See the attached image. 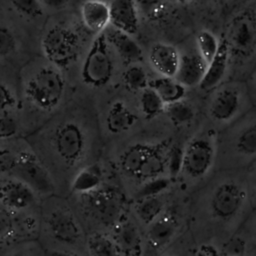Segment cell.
Segmentation results:
<instances>
[{
  "label": "cell",
  "instance_id": "52a82bcc",
  "mask_svg": "<svg viewBox=\"0 0 256 256\" xmlns=\"http://www.w3.org/2000/svg\"><path fill=\"white\" fill-rule=\"evenodd\" d=\"M42 198L25 182L0 174V207L21 216L40 212Z\"/></svg>",
  "mask_w": 256,
  "mask_h": 256
},
{
  "label": "cell",
  "instance_id": "f35d334b",
  "mask_svg": "<svg viewBox=\"0 0 256 256\" xmlns=\"http://www.w3.org/2000/svg\"><path fill=\"white\" fill-rule=\"evenodd\" d=\"M183 152L184 148L179 144L173 145L166 157V168L168 169V173L171 177L178 176L182 171L183 164Z\"/></svg>",
  "mask_w": 256,
  "mask_h": 256
},
{
  "label": "cell",
  "instance_id": "cb8c5ba5",
  "mask_svg": "<svg viewBox=\"0 0 256 256\" xmlns=\"http://www.w3.org/2000/svg\"><path fill=\"white\" fill-rule=\"evenodd\" d=\"M103 171L98 163L87 164L75 173L70 189L75 194L91 192L102 185Z\"/></svg>",
  "mask_w": 256,
  "mask_h": 256
},
{
  "label": "cell",
  "instance_id": "7bdbcfd3",
  "mask_svg": "<svg viewBox=\"0 0 256 256\" xmlns=\"http://www.w3.org/2000/svg\"><path fill=\"white\" fill-rule=\"evenodd\" d=\"M45 256H78L73 252L70 251H65V250H54V251H49L45 253Z\"/></svg>",
  "mask_w": 256,
  "mask_h": 256
},
{
  "label": "cell",
  "instance_id": "d6986e66",
  "mask_svg": "<svg viewBox=\"0 0 256 256\" xmlns=\"http://www.w3.org/2000/svg\"><path fill=\"white\" fill-rule=\"evenodd\" d=\"M179 58L180 54L177 49L166 43H155L149 51V62L160 76L174 77Z\"/></svg>",
  "mask_w": 256,
  "mask_h": 256
},
{
  "label": "cell",
  "instance_id": "277c9868",
  "mask_svg": "<svg viewBox=\"0 0 256 256\" xmlns=\"http://www.w3.org/2000/svg\"><path fill=\"white\" fill-rule=\"evenodd\" d=\"M37 240L45 253L65 250L77 246L83 241L80 223L69 205L57 194L44 198L40 207L39 230Z\"/></svg>",
  "mask_w": 256,
  "mask_h": 256
},
{
  "label": "cell",
  "instance_id": "4dcf8cb0",
  "mask_svg": "<svg viewBox=\"0 0 256 256\" xmlns=\"http://www.w3.org/2000/svg\"><path fill=\"white\" fill-rule=\"evenodd\" d=\"M0 256H45V251L37 239L14 243L2 250Z\"/></svg>",
  "mask_w": 256,
  "mask_h": 256
},
{
  "label": "cell",
  "instance_id": "603a6c76",
  "mask_svg": "<svg viewBox=\"0 0 256 256\" xmlns=\"http://www.w3.org/2000/svg\"><path fill=\"white\" fill-rule=\"evenodd\" d=\"M148 226L147 237L149 244L154 248H161L175 236L178 224L171 214H161Z\"/></svg>",
  "mask_w": 256,
  "mask_h": 256
},
{
  "label": "cell",
  "instance_id": "83f0119b",
  "mask_svg": "<svg viewBox=\"0 0 256 256\" xmlns=\"http://www.w3.org/2000/svg\"><path fill=\"white\" fill-rule=\"evenodd\" d=\"M88 250L91 256H121V252L112 237L95 233L88 238Z\"/></svg>",
  "mask_w": 256,
  "mask_h": 256
},
{
  "label": "cell",
  "instance_id": "d590c367",
  "mask_svg": "<svg viewBox=\"0 0 256 256\" xmlns=\"http://www.w3.org/2000/svg\"><path fill=\"white\" fill-rule=\"evenodd\" d=\"M24 137L18 112L10 113L0 117V142Z\"/></svg>",
  "mask_w": 256,
  "mask_h": 256
},
{
  "label": "cell",
  "instance_id": "3957f363",
  "mask_svg": "<svg viewBox=\"0 0 256 256\" xmlns=\"http://www.w3.org/2000/svg\"><path fill=\"white\" fill-rule=\"evenodd\" d=\"M0 174L25 182L42 199L56 194L50 173L25 137L0 142Z\"/></svg>",
  "mask_w": 256,
  "mask_h": 256
},
{
  "label": "cell",
  "instance_id": "4fadbf2b",
  "mask_svg": "<svg viewBox=\"0 0 256 256\" xmlns=\"http://www.w3.org/2000/svg\"><path fill=\"white\" fill-rule=\"evenodd\" d=\"M241 96L235 88H222L212 98L208 111L210 118L218 124H230L240 114Z\"/></svg>",
  "mask_w": 256,
  "mask_h": 256
},
{
  "label": "cell",
  "instance_id": "7402d4cb",
  "mask_svg": "<svg viewBox=\"0 0 256 256\" xmlns=\"http://www.w3.org/2000/svg\"><path fill=\"white\" fill-rule=\"evenodd\" d=\"M137 121V115L123 101H114L107 110L105 124L112 134H121L128 131Z\"/></svg>",
  "mask_w": 256,
  "mask_h": 256
},
{
  "label": "cell",
  "instance_id": "8992f818",
  "mask_svg": "<svg viewBox=\"0 0 256 256\" xmlns=\"http://www.w3.org/2000/svg\"><path fill=\"white\" fill-rule=\"evenodd\" d=\"M41 47L47 60L58 69H63L69 67L77 59L80 38L73 29L63 25H54L44 34Z\"/></svg>",
  "mask_w": 256,
  "mask_h": 256
},
{
  "label": "cell",
  "instance_id": "7c38bea8",
  "mask_svg": "<svg viewBox=\"0 0 256 256\" xmlns=\"http://www.w3.org/2000/svg\"><path fill=\"white\" fill-rule=\"evenodd\" d=\"M80 195L84 196L88 214L96 221L103 224H114V220L120 218L122 201L114 191L104 189L101 185L91 192Z\"/></svg>",
  "mask_w": 256,
  "mask_h": 256
},
{
  "label": "cell",
  "instance_id": "30bf717a",
  "mask_svg": "<svg viewBox=\"0 0 256 256\" xmlns=\"http://www.w3.org/2000/svg\"><path fill=\"white\" fill-rule=\"evenodd\" d=\"M40 212L16 216L0 207V250L20 241L37 239Z\"/></svg>",
  "mask_w": 256,
  "mask_h": 256
},
{
  "label": "cell",
  "instance_id": "ee69618b",
  "mask_svg": "<svg viewBox=\"0 0 256 256\" xmlns=\"http://www.w3.org/2000/svg\"><path fill=\"white\" fill-rule=\"evenodd\" d=\"M176 2H178V3H181V4H184V3H186L188 0H175Z\"/></svg>",
  "mask_w": 256,
  "mask_h": 256
},
{
  "label": "cell",
  "instance_id": "8fae6325",
  "mask_svg": "<svg viewBox=\"0 0 256 256\" xmlns=\"http://www.w3.org/2000/svg\"><path fill=\"white\" fill-rule=\"evenodd\" d=\"M246 201L247 193L237 183L222 182L212 191L209 198L210 214L215 219L229 220L244 208Z\"/></svg>",
  "mask_w": 256,
  "mask_h": 256
},
{
  "label": "cell",
  "instance_id": "836d02e7",
  "mask_svg": "<svg viewBox=\"0 0 256 256\" xmlns=\"http://www.w3.org/2000/svg\"><path fill=\"white\" fill-rule=\"evenodd\" d=\"M123 83L130 91H142L148 87V76L146 71L139 65L129 66L123 73Z\"/></svg>",
  "mask_w": 256,
  "mask_h": 256
},
{
  "label": "cell",
  "instance_id": "f1b7e54d",
  "mask_svg": "<svg viewBox=\"0 0 256 256\" xmlns=\"http://www.w3.org/2000/svg\"><path fill=\"white\" fill-rule=\"evenodd\" d=\"M142 114L147 119H153L165 110V104L159 95L149 86L141 91L139 99Z\"/></svg>",
  "mask_w": 256,
  "mask_h": 256
},
{
  "label": "cell",
  "instance_id": "6da1fadb",
  "mask_svg": "<svg viewBox=\"0 0 256 256\" xmlns=\"http://www.w3.org/2000/svg\"><path fill=\"white\" fill-rule=\"evenodd\" d=\"M25 138L50 173L56 193L69 167L82 163L92 146L86 128L69 119L50 118Z\"/></svg>",
  "mask_w": 256,
  "mask_h": 256
},
{
  "label": "cell",
  "instance_id": "ba28073f",
  "mask_svg": "<svg viewBox=\"0 0 256 256\" xmlns=\"http://www.w3.org/2000/svg\"><path fill=\"white\" fill-rule=\"evenodd\" d=\"M217 157V140L212 133L193 137L183 152L182 173L190 179H201L212 168Z\"/></svg>",
  "mask_w": 256,
  "mask_h": 256
},
{
  "label": "cell",
  "instance_id": "5b68a950",
  "mask_svg": "<svg viewBox=\"0 0 256 256\" xmlns=\"http://www.w3.org/2000/svg\"><path fill=\"white\" fill-rule=\"evenodd\" d=\"M114 73V62L104 32L96 34L84 58L80 75L83 83L92 88L107 85Z\"/></svg>",
  "mask_w": 256,
  "mask_h": 256
},
{
  "label": "cell",
  "instance_id": "9a60e30c",
  "mask_svg": "<svg viewBox=\"0 0 256 256\" xmlns=\"http://www.w3.org/2000/svg\"><path fill=\"white\" fill-rule=\"evenodd\" d=\"M109 5L110 25L134 35L139 27L138 8L135 0H112Z\"/></svg>",
  "mask_w": 256,
  "mask_h": 256
},
{
  "label": "cell",
  "instance_id": "44dd1931",
  "mask_svg": "<svg viewBox=\"0 0 256 256\" xmlns=\"http://www.w3.org/2000/svg\"><path fill=\"white\" fill-rule=\"evenodd\" d=\"M84 26L95 34L103 32L110 25L109 5L103 0H86L80 8Z\"/></svg>",
  "mask_w": 256,
  "mask_h": 256
},
{
  "label": "cell",
  "instance_id": "2e32d148",
  "mask_svg": "<svg viewBox=\"0 0 256 256\" xmlns=\"http://www.w3.org/2000/svg\"><path fill=\"white\" fill-rule=\"evenodd\" d=\"M111 237L124 256H141V234L137 226L130 219L119 220L114 225Z\"/></svg>",
  "mask_w": 256,
  "mask_h": 256
},
{
  "label": "cell",
  "instance_id": "7a4b0ae2",
  "mask_svg": "<svg viewBox=\"0 0 256 256\" xmlns=\"http://www.w3.org/2000/svg\"><path fill=\"white\" fill-rule=\"evenodd\" d=\"M65 89V79L53 65L37 68L22 81L18 90V116L24 137L52 118L63 100Z\"/></svg>",
  "mask_w": 256,
  "mask_h": 256
},
{
  "label": "cell",
  "instance_id": "ab89813d",
  "mask_svg": "<svg viewBox=\"0 0 256 256\" xmlns=\"http://www.w3.org/2000/svg\"><path fill=\"white\" fill-rule=\"evenodd\" d=\"M245 242L240 237L231 238L224 246L227 256H242L245 253Z\"/></svg>",
  "mask_w": 256,
  "mask_h": 256
},
{
  "label": "cell",
  "instance_id": "8d00e7d4",
  "mask_svg": "<svg viewBox=\"0 0 256 256\" xmlns=\"http://www.w3.org/2000/svg\"><path fill=\"white\" fill-rule=\"evenodd\" d=\"M12 8L22 17L35 20L43 16L44 7L40 0H9Z\"/></svg>",
  "mask_w": 256,
  "mask_h": 256
},
{
  "label": "cell",
  "instance_id": "ac0fdd59",
  "mask_svg": "<svg viewBox=\"0 0 256 256\" xmlns=\"http://www.w3.org/2000/svg\"><path fill=\"white\" fill-rule=\"evenodd\" d=\"M207 64L198 52H188L180 55L179 64L174 78L186 88L199 85Z\"/></svg>",
  "mask_w": 256,
  "mask_h": 256
},
{
  "label": "cell",
  "instance_id": "ffe728a7",
  "mask_svg": "<svg viewBox=\"0 0 256 256\" xmlns=\"http://www.w3.org/2000/svg\"><path fill=\"white\" fill-rule=\"evenodd\" d=\"M229 55V45L226 40H222L221 42H219V46L215 56L207 64L205 74L198 85L201 90H212L222 81L227 70Z\"/></svg>",
  "mask_w": 256,
  "mask_h": 256
},
{
  "label": "cell",
  "instance_id": "5bb4252c",
  "mask_svg": "<svg viewBox=\"0 0 256 256\" xmlns=\"http://www.w3.org/2000/svg\"><path fill=\"white\" fill-rule=\"evenodd\" d=\"M228 150L243 161L250 162L255 159L256 155V126L255 121L241 125V127L233 128L231 134H227Z\"/></svg>",
  "mask_w": 256,
  "mask_h": 256
},
{
  "label": "cell",
  "instance_id": "e0dca14e",
  "mask_svg": "<svg viewBox=\"0 0 256 256\" xmlns=\"http://www.w3.org/2000/svg\"><path fill=\"white\" fill-rule=\"evenodd\" d=\"M106 40L118 55L129 63H137L143 59V51L140 45L132 38V35L108 26L104 31Z\"/></svg>",
  "mask_w": 256,
  "mask_h": 256
},
{
  "label": "cell",
  "instance_id": "f546056e",
  "mask_svg": "<svg viewBox=\"0 0 256 256\" xmlns=\"http://www.w3.org/2000/svg\"><path fill=\"white\" fill-rule=\"evenodd\" d=\"M169 120L176 126L190 123L195 117L194 108L184 100H180L165 106V110Z\"/></svg>",
  "mask_w": 256,
  "mask_h": 256
},
{
  "label": "cell",
  "instance_id": "60d3db41",
  "mask_svg": "<svg viewBox=\"0 0 256 256\" xmlns=\"http://www.w3.org/2000/svg\"><path fill=\"white\" fill-rule=\"evenodd\" d=\"M43 7H47L52 10H60L67 6L69 0H40Z\"/></svg>",
  "mask_w": 256,
  "mask_h": 256
},
{
  "label": "cell",
  "instance_id": "e575fe53",
  "mask_svg": "<svg viewBox=\"0 0 256 256\" xmlns=\"http://www.w3.org/2000/svg\"><path fill=\"white\" fill-rule=\"evenodd\" d=\"M170 186V179L163 176H158L146 180L138 188L135 193V200L143 199L151 196H158L166 191Z\"/></svg>",
  "mask_w": 256,
  "mask_h": 256
},
{
  "label": "cell",
  "instance_id": "d4e9b609",
  "mask_svg": "<svg viewBox=\"0 0 256 256\" xmlns=\"http://www.w3.org/2000/svg\"><path fill=\"white\" fill-rule=\"evenodd\" d=\"M229 49L233 48L238 53H248L255 43V30L253 24L245 18H238L232 25L230 41H227Z\"/></svg>",
  "mask_w": 256,
  "mask_h": 256
},
{
  "label": "cell",
  "instance_id": "4316f807",
  "mask_svg": "<svg viewBox=\"0 0 256 256\" xmlns=\"http://www.w3.org/2000/svg\"><path fill=\"white\" fill-rule=\"evenodd\" d=\"M135 213L137 218L145 225L151 224L163 212L164 202L160 195L136 200Z\"/></svg>",
  "mask_w": 256,
  "mask_h": 256
},
{
  "label": "cell",
  "instance_id": "484cf974",
  "mask_svg": "<svg viewBox=\"0 0 256 256\" xmlns=\"http://www.w3.org/2000/svg\"><path fill=\"white\" fill-rule=\"evenodd\" d=\"M148 86L159 95L165 105L183 100L186 95V87L179 83L174 77H156L149 80Z\"/></svg>",
  "mask_w": 256,
  "mask_h": 256
},
{
  "label": "cell",
  "instance_id": "9c48e42d",
  "mask_svg": "<svg viewBox=\"0 0 256 256\" xmlns=\"http://www.w3.org/2000/svg\"><path fill=\"white\" fill-rule=\"evenodd\" d=\"M122 170L130 176L149 180L166 168V158L152 147L136 144L128 148L120 158Z\"/></svg>",
  "mask_w": 256,
  "mask_h": 256
},
{
  "label": "cell",
  "instance_id": "74e56055",
  "mask_svg": "<svg viewBox=\"0 0 256 256\" xmlns=\"http://www.w3.org/2000/svg\"><path fill=\"white\" fill-rule=\"evenodd\" d=\"M17 49V38L6 25L0 24V58L9 57Z\"/></svg>",
  "mask_w": 256,
  "mask_h": 256
},
{
  "label": "cell",
  "instance_id": "b9f144b4",
  "mask_svg": "<svg viewBox=\"0 0 256 256\" xmlns=\"http://www.w3.org/2000/svg\"><path fill=\"white\" fill-rule=\"evenodd\" d=\"M197 256H218V254L212 246H203Z\"/></svg>",
  "mask_w": 256,
  "mask_h": 256
},
{
  "label": "cell",
  "instance_id": "1f68e13d",
  "mask_svg": "<svg viewBox=\"0 0 256 256\" xmlns=\"http://www.w3.org/2000/svg\"><path fill=\"white\" fill-rule=\"evenodd\" d=\"M19 95L18 90L9 83L0 80V117L18 112Z\"/></svg>",
  "mask_w": 256,
  "mask_h": 256
},
{
  "label": "cell",
  "instance_id": "d6a6232c",
  "mask_svg": "<svg viewBox=\"0 0 256 256\" xmlns=\"http://www.w3.org/2000/svg\"><path fill=\"white\" fill-rule=\"evenodd\" d=\"M196 45L197 52L204 60V62L208 64L213 59L217 52L219 40L212 32L208 30H203L197 35Z\"/></svg>",
  "mask_w": 256,
  "mask_h": 256
}]
</instances>
